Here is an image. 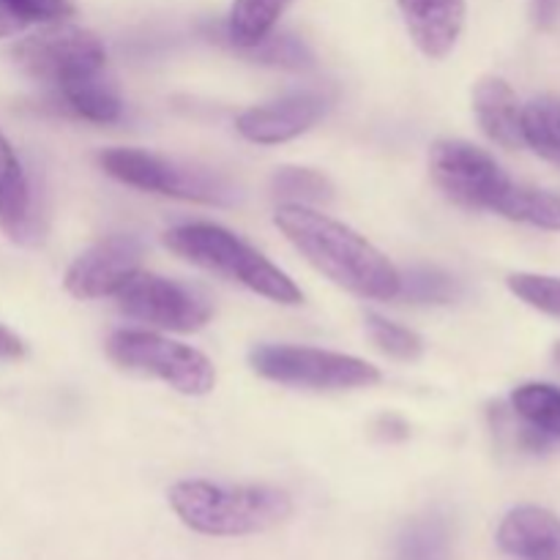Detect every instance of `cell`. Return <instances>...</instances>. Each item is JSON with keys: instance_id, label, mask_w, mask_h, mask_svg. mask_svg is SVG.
Segmentation results:
<instances>
[{"instance_id": "52a82bcc", "label": "cell", "mask_w": 560, "mask_h": 560, "mask_svg": "<svg viewBox=\"0 0 560 560\" xmlns=\"http://www.w3.org/2000/svg\"><path fill=\"white\" fill-rule=\"evenodd\" d=\"M14 58L31 80L42 82L49 93H58L71 82L102 74L107 49L96 33L58 22L16 44Z\"/></svg>"}, {"instance_id": "277c9868", "label": "cell", "mask_w": 560, "mask_h": 560, "mask_svg": "<svg viewBox=\"0 0 560 560\" xmlns=\"http://www.w3.org/2000/svg\"><path fill=\"white\" fill-rule=\"evenodd\" d=\"M249 366L266 381L306 392H353L383 381L381 370L359 355L306 345H255L249 350Z\"/></svg>"}, {"instance_id": "2e32d148", "label": "cell", "mask_w": 560, "mask_h": 560, "mask_svg": "<svg viewBox=\"0 0 560 560\" xmlns=\"http://www.w3.org/2000/svg\"><path fill=\"white\" fill-rule=\"evenodd\" d=\"M52 98L71 115L91 124H115L124 115V102L104 71L60 88L58 93H52Z\"/></svg>"}, {"instance_id": "5b68a950", "label": "cell", "mask_w": 560, "mask_h": 560, "mask_svg": "<svg viewBox=\"0 0 560 560\" xmlns=\"http://www.w3.org/2000/svg\"><path fill=\"white\" fill-rule=\"evenodd\" d=\"M107 355L120 370L156 377L186 397H206L217 386V366L206 353L156 331H113L107 339Z\"/></svg>"}, {"instance_id": "f1b7e54d", "label": "cell", "mask_w": 560, "mask_h": 560, "mask_svg": "<svg viewBox=\"0 0 560 560\" xmlns=\"http://www.w3.org/2000/svg\"><path fill=\"white\" fill-rule=\"evenodd\" d=\"M27 348L11 328L0 326V361H20L25 359Z\"/></svg>"}, {"instance_id": "44dd1931", "label": "cell", "mask_w": 560, "mask_h": 560, "mask_svg": "<svg viewBox=\"0 0 560 560\" xmlns=\"http://www.w3.org/2000/svg\"><path fill=\"white\" fill-rule=\"evenodd\" d=\"M512 410L525 427L550 441L560 438V388L552 383H523L512 392Z\"/></svg>"}, {"instance_id": "8fae6325", "label": "cell", "mask_w": 560, "mask_h": 560, "mask_svg": "<svg viewBox=\"0 0 560 560\" xmlns=\"http://www.w3.org/2000/svg\"><path fill=\"white\" fill-rule=\"evenodd\" d=\"M331 107L323 91H295L268 104L244 109L235 118V129L255 145H282L306 135Z\"/></svg>"}, {"instance_id": "ba28073f", "label": "cell", "mask_w": 560, "mask_h": 560, "mask_svg": "<svg viewBox=\"0 0 560 560\" xmlns=\"http://www.w3.org/2000/svg\"><path fill=\"white\" fill-rule=\"evenodd\" d=\"M113 299L126 317L156 331L195 334L206 328L213 315L200 290L148 271H137Z\"/></svg>"}, {"instance_id": "5bb4252c", "label": "cell", "mask_w": 560, "mask_h": 560, "mask_svg": "<svg viewBox=\"0 0 560 560\" xmlns=\"http://www.w3.org/2000/svg\"><path fill=\"white\" fill-rule=\"evenodd\" d=\"M474 115L476 124L487 135V140L506 151H517L523 145V102L503 77H481L474 88Z\"/></svg>"}, {"instance_id": "7a4b0ae2", "label": "cell", "mask_w": 560, "mask_h": 560, "mask_svg": "<svg viewBox=\"0 0 560 560\" xmlns=\"http://www.w3.org/2000/svg\"><path fill=\"white\" fill-rule=\"evenodd\" d=\"M167 501L186 528L217 539L266 534L293 514V498L268 485L184 479L170 487Z\"/></svg>"}, {"instance_id": "ffe728a7", "label": "cell", "mask_w": 560, "mask_h": 560, "mask_svg": "<svg viewBox=\"0 0 560 560\" xmlns=\"http://www.w3.org/2000/svg\"><path fill=\"white\" fill-rule=\"evenodd\" d=\"M290 0H233L228 16V38L241 52L271 36Z\"/></svg>"}, {"instance_id": "83f0119b", "label": "cell", "mask_w": 560, "mask_h": 560, "mask_svg": "<svg viewBox=\"0 0 560 560\" xmlns=\"http://www.w3.org/2000/svg\"><path fill=\"white\" fill-rule=\"evenodd\" d=\"M375 435L383 438V441H405L410 435V427L405 424L399 416L383 413L381 419L375 421Z\"/></svg>"}, {"instance_id": "ac0fdd59", "label": "cell", "mask_w": 560, "mask_h": 560, "mask_svg": "<svg viewBox=\"0 0 560 560\" xmlns=\"http://www.w3.org/2000/svg\"><path fill=\"white\" fill-rule=\"evenodd\" d=\"M495 213L503 219H512V222L560 233V195H556V191L536 189V186H523L512 180L506 195L495 206Z\"/></svg>"}, {"instance_id": "cb8c5ba5", "label": "cell", "mask_w": 560, "mask_h": 560, "mask_svg": "<svg viewBox=\"0 0 560 560\" xmlns=\"http://www.w3.org/2000/svg\"><path fill=\"white\" fill-rule=\"evenodd\" d=\"M366 334H370L372 345H375L381 353H386L388 359L397 361H419L424 355V339L416 331H410L408 326H399V323L386 320L383 315L375 312H366L364 317Z\"/></svg>"}, {"instance_id": "7402d4cb", "label": "cell", "mask_w": 560, "mask_h": 560, "mask_svg": "<svg viewBox=\"0 0 560 560\" xmlns=\"http://www.w3.org/2000/svg\"><path fill=\"white\" fill-rule=\"evenodd\" d=\"M463 288L452 273L435 266H413L408 271H399V293L397 299L416 306H446L459 299Z\"/></svg>"}, {"instance_id": "1f68e13d", "label": "cell", "mask_w": 560, "mask_h": 560, "mask_svg": "<svg viewBox=\"0 0 560 560\" xmlns=\"http://www.w3.org/2000/svg\"><path fill=\"white\" fill-rule=\"evenodd\" d=\"M552 361H556V366L560 370V342L556 345V350H552Z\"/></svg>"}, {"instance_id": "6da1fadb", "label": "cell", "mask_w": 560, "mask_h": 560, "mask_svg": "<svg viewBox=\"0 0 560 560\" xmlns=\"http://www.w3.org/2000/svg\"><path fill=\"white\" fill-rule=\"evenodd\" d=\"M273 224L337 288L364 301H397L399 268L353 228L293 202L277 208Z\"/></svg>"}, {"instance_id": "8992f818", "label": "cell", "mask_w": 560, "mask_h": 560, "mask_svg": "<svg viewBox=\"0 0 560 560\" xmlns=\"http://www.w3.org/2000/svg\"><path fill=\"white\" fill-rule=\"evenodd\" d=\"M98 167L109 178L131 189L202 202V206H233L235 202L233 184L222 175L195 167V164H180L159 153L140 151V148H107L98 153Z\"/></svg>"}, {"instance_id": "30bf717a", "label": "cell", "mask_w": 560, "mask_h": 560, "mask_svg": "<svg viewBox=\"0 0 560 560\" xmlns=\"http://www.w3.org/2000/svg\"><path fill=\"white\" fill-rule=\"evenodd\" d=\"M137 271H142V244L135 235H109L88 246L66 268V293L80 301L115 295Z\"/></svg>"}, {"instance_id": "3957f363", "label": "cell", "mask_w": 560, "mask_h": 560, "mask_svg": "<svg viewBox=\"0 0 560 560\" xmlns=\"http://www.w3.org/2000/svg\"><path fill=\"white\" fill-rule=\"evenodd\" d=\"M164 246L178 257L200 266L206 271L222 273L233 282L244 284L252 293L273 301V304L299 306L304 293L299 284L279 266H273L262 252L246 244L233 230L213 222H189L164 233Z\"/></svg>"}, {"instance_id": "9c48e42d", "label": "cell", "mask_w": 560, "mask_h": 560, "mask_svg": "<svg viewBox=\"0 0 560 560\" xmlns=\"http://www.w3.org/2000/svg\"><path fill=\"white\" fill-rule=\"evenodd\" d=\"M430 173L438 189L470 211H492L512 186L501 164L468 140H438L430 148Z\"/></svg>"}, {"instance_id": "e0dca14e", "label": "cell", "mask_w": 560, "mask_h": 560, "mask_svg": "<svg viewBox=\"0 0 560 560\" xmlns=\"http://www.w3.org/2000/svg\"><path fill=\"white\" fill-rule=\"evenodd\" d=\"M394 560H452V525L438 509L419 514L402 528Z\"/></svg>"}, {"instance_id": "4dcf8cb0", "label": "cell", "mask_w": 560, "mask_h": 560, "mask_svg": "<svg viewBox=\"0 0 560 560\" xmlns=\"http://www.w3.org/2000/svg\"><path fill=\"white\" fill-rule=\"evenodd\" d=\"M20 31H25V25H22V22H16L5 9H0V38L16 36Z\"/></svg>"}, {"instance_id": "f546056e", "label": "cell", "mask_w": 560, "mask_h": 560, "mask_svg": "<svg viewBox=\"0 0 560 560\" xmlns=\"http://www.w3.org/2000/svg\"><path fill=\"white\" fill-rule=\"evenodd\" d=\"M560 0H534V22L541 31H550L558 22Z\"/></svg>"}, {"instance_id": "4fadbf2b", "label": "cell", "mask_w": 560, "mask_h": 560, "mask_svg": "<svg viewBox=\"0 0 560 560\" xmlns=\"http://www.w3.org/2000/svg\"><path fill=\"white\" fill-rule=\"evenodd\" d=\"M501 552L517 560H560V517L541 506H517L501 520Z\"/></svg>"}, {"instance_id": "d6986e66", "label": "cell", "mask_w": 560, "mask_h": 560, "mask_svg": "<svg viewBox=\"0 0 560 560\" xmlns=\"http://www.w3.org/2000/svg\"><path fill=\"white\" fill-rule=\"evenodd\" d=\"M523 145L560 167V96L541 93L523 104Z\"/></svg>"}, {"instance_id": "4316f807", "label": "cell", "mask_w": 560, "mask_h": 560, "mask_svg": "<svg viewBox=\"0 0 560 560\" xmlns=\"http://www.w3.org/2000/svg\"><path fill=\"white\" fill-rule=\"evenodd\" d=\"M0 9L9 11L22 25H58L74 14L71 0H0Z\"/></svg>"}, {"instance_id": "603a6c76", "label": "cell", "mask_w": 560, "mask_h": 560, "mask_svg": "<svg viewBox=\"0 0 560 560\" xmlns=\"http://www.w3.org/2000/svg\"><path fill=\"white\" fill-rule=\"evenodd\" d=\"M271 195L279 206L293 202V206H317V202L334 200V184L328 175L312 167H279L271 175Z\"/></svg>"}, {"instance_id": "9a60e30c", "label": "cell", "mask_w": 560, "mask_h": 560, "mask_svg": "<svg viewBox=\"0 0 560 560\" xmlns=\"http://www.w3.org/2000/svg\"><path fill=\"white\" fill-rule=\"evenodd\" d=\"M0 228L20 244H31L38 235L31 180L3 131H0Z\"/></svg>"}, {"instance_id": "d4e9b609", "label": "cell", "mask_w": 560, "mask_h": 560, "mask_svg": "<svg viewBox=\"0 0 560 560\" xmlns=\"http://www.w3.org/2000/svg\"><path fill=\"white\" fill-rule=\"evenodd\" d=\"M509 290L517 295L523 304L534 306L541 315L558 317L560 320V277H547V273H509Z\"/></svg>"}, {"instance_id": "7c38bea8", "label": "cell", "mask_w": 560, "mask_h": 560, "mask_svg": "<svg viewBox=\"0 0 560 560\" xmlns=\"http://www.w3.org/2000/svg\"><path fill=\"white\" fill-rule=\"evenodd\" d=\"M416 47L432 60L446 58L459 42L468 5L465 0H397Z\"/></svg>"}, {"instance_id": "484cf974", "label": "cell", "mask_w": 560, "mask_h": 560, "mask_svg": "<svg viewBox=\"0 0 560 560\" xmlns=\"http://www.w3.org/2000/svg\"><path fill=\"white\" fill-rule=\"evenodd\" d=\"M246 55H249L252 60H257V63H266V66H279V69H293V71H301V69H310L312 66V52L310 47H306L301 38L295 36H288V33H279V36H266L260 44H255V47L244 49Z\"/></svg>"}]
</instances>
